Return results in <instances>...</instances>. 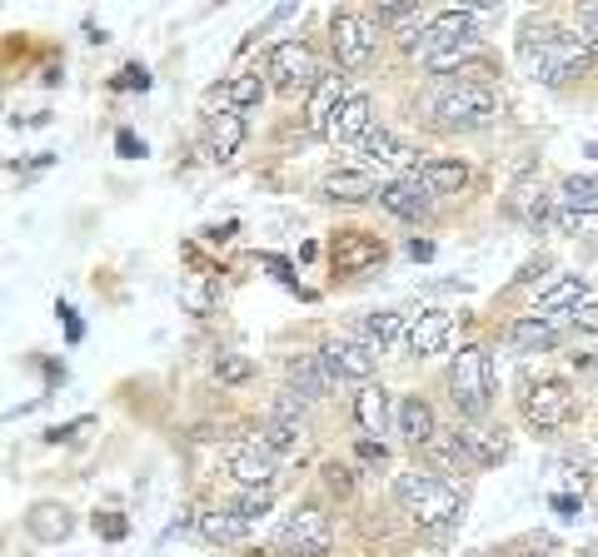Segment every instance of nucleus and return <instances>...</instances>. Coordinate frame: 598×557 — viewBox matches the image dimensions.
Instances as JSON below:
<instances>
[{
	"instance_id": "412c9836",
	"label": "nucleus",
	"mask_w": 598,
	"mask_h": 557,
	"mask_svg": "<svg viewBox=\"0 0 598 557\" xmlns=\"http://www.w3.org/2000/svg\"><path fill=\"white\" fill-rule=\"evenodd\" d=\"M205 139H210V160H235L239 145H245V115L239 110H215Z\"/></svg>"
},
{
	"instance_id": "aec40b11",
	"label": "nucleus",
	"mask_w": 598,
	"mask_h": 557,
	"mask_svg": "<svg viewBox=\"0 0 598 557\" xmlns=\"http://www.w3.org/2000/svg\"><path fill=\"white\" fill-rule=\"evenodd\" d=\"M384 259V245L374 235H359V229H349V235L335 239V269L339 274H359V269H370Z\"/></svg>"
},
{
	"instance_id": "bb28decb",
	"label": "nucleus",
	"mask_w": 598,
	"mask_h": 557,
	"mask_svg": "<svg viewBox=\"0 0 598 557\" xmlns=\"http://www.w3.org/2000/svg\"><path fill=\"white\" fill-rule=\"evenodd\" d=\"M414 174L425 180V190L435 194V200H439V194H464L469 190V170L459 160H425Z\"/></svg>"
},
{
	"instance_id": "6ab92c4d",
	"label": "nucleus",
	"mask_w": 598,
	"mask_h": 557,
	"mask_svg": "<svg viewBox=\"0 0 598 557\" xmlns=\"http://www.w3.org/2000/svg\"><path fill=\"white\" fill-rule=\"evenodd\" d=\"M594 299L588 294V278H578V274H568V278H558L549 294H539V319H558V323H568V314L574 309H584V304Z\"/></svg>"
},
{
	"instance_id": "423d86ee",
	"label": "nucleus",
	"mask_w": 598,
	"mask_h": 557,
	"mask_svg": "<svg viewBox=\"0 0 598 557\" xmlns=\"http://www.w3.org/2000/svg\"><path fill=\"white\" fill-rule=\"evenodd\" d=\"M264 70H270V80L280 90H315L325 80L315 65V50L305 41H280L270 50V60H264Z\"/></svg>"
},
{
	"instance_id": "a19ab883",
	"label": "nucleus",
	"mask_w": 598,
	"mask_h": 557,
	"mask_svg": "<svg viewBox=\"0 0 598 557\" xmlns=\"http://www.w3.org/2000/svg\"><path fill=\"white\" fill-rule=\"evenodd\" d=\"M578 25H584V41L598 50V5H584V11H578Z\"/></svg>"
},
{
	"instance_id": "ea45409f",
	"label": "nucleus",
	"mask_w": 598,
	"mask_h": 557,
	"mask_svg": "<svg viewBox=\"0 0 598 557\" xmlns=\"http://www.w3.org/2000/svg\"><path fill=\"white\" fill-rule=\"evenodd\" d=\"M568 323H574V329H598V299H588L584 309L568 314Z\"/></svg>"
},
{
	"instance_id": "cd10ccee",
	"label": "nucleus",
	"mask_w": 598,
	"mask_h": 557,
	"mask_svg": "<svg viewBox=\"0 0 598 557\" xmlns=\"http://www.w3.org/2000/svg\"><path fill=\"white\" fill-rule=\"evenodd\" d=\"M25 527H31V537H41V543H60V537H70V508L60 503H35L31 513H25Z\"/></svg>"
},
{
	"instance_id": "a878e982",
	"label": "nucleus",
	"mask_w": 598,
	"mask_h": 557,
	"mask_svg": "<svg viewBox=\"0 0 598 557\" xmlns=\"http://www.w3.org/2000/svg\"><path fill=\"white\" fill-rule=\"evenodd\" d=\"M200 537L219 547H235L250 537V523L235 513V508H215V513H200Z\"/></svg>"
},
{
	"instance_id": "f3484780",
	"label": "nucleus",
	"mask_w": 598,
	"mask_h": 557,
	"mask_svg": "<svg viewBox=\"0 0 598 557\" xmlns=\"http://www.w3.org/2000/svg\"><path fill=\"white\" fill-rule=\"evenodd\" d=\"M394 429H399V439L409 443V448H429V443L439 439V429H435V408H429L419 394L404 398V403L394 408Z\"/></svg>"
},
{
	"instance_id": "a18cd8bd",
	"label": "nucleus",
	"mask_w": 598,
	"mask_h": 557,
	"mask_svg": "<svg viewBox=\"0 0 598 557\" xmlns=\"http://www.w3.org/2000/svg\"><path fill=\"white\" fill-rule=\"evenodd\" d=\"M95 533H105V537H125V523H120V518H95Z\"/></svg>"
},
{
	"instance_id": "58836bf2",
	"label": "nucleus",
	"mask_w": 598,
	"mask_h": 557,
	"mask_svg": "<svg viewBox=\"0 0 598 557\" xmlns=\"http://www.w3.org/2000/svg\"><path fill=\"white\" fill-rule=\"evenodd\" d=\"M120 90H150V76H145L140 65H125V70H120V80H115Z\"/></svg>"
},
{
	"instance_id": "9b49d317",
	"label": "nucleus",
	"mask_w": 598,
	"mask_h": 557,
	"mask_svg": "<svg viewBox=\"0 0 598 557\" xmlns=\"http://www.w3.org/2000/svg\"><path fill=\"white\" fill-rule=\"evenodd\" d=\"M380 204L390 209V215H399V219H425L429 209H435V194L425 190L419 174H399V180L380 184Z\"/></svg>"
},
{
	"instance_id": "b1692460",
	"label": "nucleus",
	"mask_w": 598,
	"mask_h": 557,
	"mask_svg": "<svg viewBox=\"0 0 598 557\" xmlns=\"http://www.w3.org/2000/svg\"><path fill=\"white\" fill-rule=\"evenodd\" d=\"M339 105H345V86H339V76H325L315 90H309L305 125L315 129V135H325V129H329V120L339 115Z\"/></svg>"
},
{
	"instance_id": "9d476101",
	"label": "nucleus",
	"mask_w": 598,
	"mask_h": 557,
	"mask_svg": "<svg viewBox=\"0 0 598 557\" xmlns=\"http://www.w3.org/2000/svg\"><path fill=\"white\" fill-rule=\"evenodd\" d=\"M319 359H325L329 378H359V384H370L374 374V349L370 343H359V339H329L325 349H319Z\"/></svg>"
},
{
	"instance_id": "393cba45",
	"label": "nucleus",
	"mask_w": 598,
	"mask_h": 557,
	"mask_svg": "<svg viewBox=\"0 0 598 557\" xmlns=\"http://www.w3.org/2000/svg\"><path fill=\"white\" fill-rule=\"evenodd\" d=\"M509 343L519 354H549L558 343V319H539V314H533V319H519L509 329Z\"/></svg>"
},
{
	"instance_id": "473e14b6",
	"label": "nucleus",
	"mask_w": 598,
	"mask_h": 557,
	"mask_svg": "<svg viewBox=\"0 0 598 557\" xmlns=\"http://www.w3.org/2000/svg\"><path fill=\"white\" fill-rule=\"evenodd\" d=\"M260 95H264L260 76H235L225 86V110H250V105H260Z\"/></svg>"
},
{
	"instance_id": "e433bc0d",
	"label": "nucleus",
	"mask_w": 598,
	"mask_h": 557,
	"mask_svg": "<svg viewBox=\"0 0 598 557\" xmlns=\"http://www.w3.org/2000/svg\"><path fill=\"white\" fill-rule=\"evenodd\" d=\"M374 21H384V25H414L419 21V5H380V15H374Z\"/></svg>"
},
{
	"instance_id": "49530a36",
	"label": "nucleus",
	"mask_w": 598,
	"mask_h": 557,
	"mask_svg": "<svg viewBox=\"0 0 598 557\" xmlns=\"http://www.w3.org/2000/svg\"><path fill=\"white\" fill-rule=\"evenodd\" d=\"M60 314H66V329H70V343H80V333H86V329H80V319H76V314H70V309H66V304H60Z\"/></svg>"
},
{
	"instance_id": "ddd939ff",
	"label": "nucleus",
	"mask_w": 598,
	"mask_h": 557,
	"mask_svg": "<svg viewBox=\"0 0 598 557\" xmlns=\"http://www.w3.org/2000/svg\"><path fill=\"white\" fill-rule=\"evenodd\" d=\"M225 463H229V473H235L245 488H270L274 473H280V463H274V453L264 448V443H235Z\"/></svg>"
},
{
	"instance_id": "dca6fc26",
	"label": "nucleus",
	"mask_w": 598,
	"mask_h": 557,
	"mask_svg": "<svg viewBox=\"0 0 598 557\" xmlns=\"http://www.w3.org/2000/svg\"><path fill=\"white\" fill-rule=\"evenodd\" d=\"M354 423H359L364 433H370L374 443H380V433L394 429L390 388H380V384H359V394H354Z\"/></svg>"
},
{
	"instance_id": "c9c22d12",
	"label": "nucleus",
	"mask_w": 598,
	"mask_h": 557,
	"mask_svg": "<svg viewBox=\"0 0 598 557\" xmlns=\"http://www.w3.org/2000/svg\"><path fill=\"white\" fill-rule=\"evenodd\" d=\"M478 45H459V50H444V55H429L425 70H435V76H444V70H459L464 60H474Z\"/></svg>"
},
{
	"instance_id": "72a5a7b5",
	"label": "nucleus",
	"mask_w": 598,
	"mask_h": 557,
	"mask_svg": "<svg viewBox=\"0 0 598 557\" xmlns=\"http://www.w3.org/2000/svg\"><path fill=\"white\" fill-rule=\"evenodd\" d=\"M250 374H255V364L245 354H219L215 359V378H219V384H245Z\"/></svg>"
},
{
	"instance_id": "f257e3e1",
	"label": "nucleus",
	"mask_w": 598,
	"mask_h": 557,
	"mask_svg": "<svg viewBox=\"0 0 598 557\" xmlns=\"http://www.w3.org/2000/svg\"><path fill=\"white\" fill-rule=\"evenodd\" d=\"M519 55L533 65V76L544 80V86H564V80L584 76L588 65H594V45L574 31H554V25H529L519 41Z\"/></svg>"
},
{
	"instance_id": "c85d7f7f",
	"label": "nucleus",
	"mask_w": 598,
	"mask_h": 557,
	"mask_svg": "<svg viewBox=\"0 0 598 557\" xmlns=\"http://www.w3.org/2000/svg\"><path fill=\"white\" fill-rule=\"evenodd\" d=\"M325 194L339 204H359V200H370V194H380V184H374L364 170H339L325 180Z\"/></svg>"
},
{
	"instance_id": "2eb2a0df",
	"label": "nucleus",
	"mask_w": 598,
	"mask_h": 557,
	"mask_svg": "<svg viewBox=\"0 0 598 557\" xmlns=\"http://www.w3.org/2000/svg\"><path fill=\"white\" fill-rule=\"evenodd\" d=\"M449 329H454V314L449 309H425V314H414L409 319V354L414 359H429V354H439L449 343Z\"/></svg>"
},
{
	"instance_id": "4468645a",
	"label": "nucleus",
	"mask_w": 598,
	"mask_h": 557,
	"mask_svg": "<svg viewBox=\"0 0 598 557\" xmlns=\"http://www.w3.org/2000/svg\"><path fill=\"white\" fill-rule=\"evenodd\" d=\"M300 439H305V418H300V398H280L270 413V423L260 429V443L270 453H290L300 448Z\"/></svg>"
},
{
	"instance_id": "de8ad7c7",
	"label": "nucleus",
	"mask_w": 598,
	"mask_h": 557,
	"mask_svg": "<svg viewBox=\"0 0 598 557\" xmlns=\"http://www.w3.org/2000/svg\"><path fill=\"white\" fill-rule=\"evenodd\" d=\"M409 254L414 259H429V254H435V245H429V239H409Z\"/></svg>"
},
{
	"instance_id": "7ed1b4c3",
	"label": "nucleus",
	"mask_w": 598,
	"mask_h": 557,
	"mask_svg": "<svg viewBox=\"0 0 598 557\" xmlns=\"http://www.w3.org/2000/svg\"><path fill=\"white\" fill-rule=\"evenodd\" d=\"M499 115V90L489 80H459L454 90L435 100V125L439 129H484Z\"/></svg>"
},
{
	"instance_id": "37998d69",
	"label": "nucleus",
	"mask_w": 598,
	"mask_h": 557,
	"mask_svg": "<svg viewBox=\"0 0 598 557\" xmlns=\"http://www.w3.org/2000/svg\"><path fill=\"white\" fill-rule=\"evenodd\" d=\"M359 458H364V463H384V458H390V453H384V443L364 439V443H359Z\"/></svg>"
},
{
	"instance_id": "1a4fd4ad",
	"label": "nucleus",
	"mask_w": 598,
	"mask_h": 557,
	"mask_svg": "<svg viewBox=\"0 0 598 557\" xmlns=\"http://www.w3.org/2000/svg\"><path fill=\"white\" fill-rule=\"evenodd\" d=\"M459 45H478L474 35V15L469 11H444L425 25V41H419V60L429 55H444V50H459Z\"/></svg>"
},
{
	"instance_id": "4c0bfd02",
	"label": "nucleus",
	"mask_w": 598,
	"mask_h": 557,
	"mask_svg": "<svg viewBox=\"0 0 598 557\" xmlns=\"http://www.w3.org/2000/svg\"><path fill=\"white\" fill-rule=\"evenodd\" d=\"M325 482L335 488V493H349V488H354V473H349L345 463H329V468H325Z\"/></svg>"
},
{
	"instance_id": "a211bd4d",
	"label": "nucleus",
	"mask_w": 598,
	"mask_h": 557,
	"mask_svg": "<svg viewBox=\"0 0 598 557\" xmlns=\"http://www.w3.org/2000/svg\"><path fill=\"white\" fill-rule=\"evenodd\" d=\"M290 398H305V403H319V398L335 388V378H329V368H325V359L319 354H300V359H290Z\"/></svg>"
},
{
	"instance_id": "4be33fe9",
	"label": "nucleus",
	"mask_w": 598,
	"mask_h": 557,
	"mask_svg": "<svg viewBox=\"0 0 598 557\" xmlns=\"http://www.w3.org/2000/svg\"><path fill=\"white\" fill-rule=\"evenodd\" d=\"M399 339H409V329H404V314L380 309V314H364V319H359V343H370L374 354L394 349Z\"/></svg>"
},
{
	"instance_id": "2f4dec72",
	"label": "nucleus",
	"mask_w": 598,
	"mask_h": 557,
	"mask_svg": "<svg viewBox=\"0 0 598 557\" xmlns=\"http://www.w3.org/2000/svg\"><path fill=\"white\" fill-rule=\"evenodd\" d=\"M464 439V453H469V468H489V463L504 458V439L489 429H459Z\"/></svg>"
},
{
	"instance_id": "7c9ffc66",
	"label": "nucleus",
	"mask_w": 598,
	"mask_h": 557,
	"mask_svg": "<svg viewBox=\"0 0 598 557\" xmlns=\"http://www.w3.org/2000/svg\"><path fill=\"white\" fill-rule=\"evenodd\" d=\"M359 150H364V160H370V164H409L414 160V150H409V145H399L390 129H370Z\"/></svg>"
},
{
	"instance_id": "79ce46f5",
	"label": "nucleus",
	"mask_w": 598,
	"mask_h": 557,
	"mask_svg": "<svg viewBox=\"0 0 598 557\" xmlns=\"http://www.w3.org/2000/svg\"><path fill=\"white\" fill-rule=\"evenodd\" d=\"M115 150L125 155V160H135V155H145V145L131 135V129H120V135H115Z\"/></svg>"
},
{
	"instance_id": "09e8293b",
	"label": "nucleus",
	"mask_w": 598,
	"mask_h": 557,
	"mask_svg": "<svg viewBox=\"0 0 598 557\" xmlns=\"http://www.w3.org/2000/svg\"><path fill=\"white\" fill-rule=\"evenodd\" d=\"M549 269V259H539V264H523V274H519V284H529V278H539Z\"/></svg>"
},
{
	"instance_id": "f704fd0d",
	"label": "nucleus",
	"mask_w": 598,
	"mask_h": 557,
	"mask_svg": "<svg viewBox=\"0 0 598 557\" xmlns=\"http://www.w3.org/2000/svg\"><path fill=\"white\" fill-rule=\"evenodd\" d=\"M229 508H235V513L239 518H245V523H260V518L264 513H270V493H264V488H250V493H245V498H239V503H229Z\"/></svg>"
},
{
	"instance_id": "c756f323",
	"label": "nucleus",
	"mask_w": 598,
	"mask_h": 557,
	"mask_svg": "<svg viewBox=\"0 0 598 557\" xmlns=\"http://www.w3.org/2000/svg\"><path fill=\"white\" fill-rule=\"evenodd\" d=\"M558 204H564L568 215H598V180L594 174H574V180H564V190H558Z\"/></svg>"
},
{
	"instance_id": "5701e85b",
	"label": "nucleus",
	"mask_w": 598,
	"mask_h": 557,
	"mask_svg": "<svg viewBox=\"0 0 598 557\" xmlns=\"http://www.w3.org/2000/svg\"><path fill=\"white\" fill-rule=\"evenodd\" d=\"M509 215L519 219V225H529V229H539L549 219V194L533 184V174H523V180L509 190Z\"/></svg>"
},
{
	"instance_id": "f03ea898",
	"label": "nucleus",
	"mask_w": 598,
	"mask_h": 557,
	"mask_svg": "<svg viewBox=\"0 0 598 557\" xmlns=\"http://www.w3.org/2000/svg\"><path fill=\"white\" fill-rule=\"evenodd\" d=\"M394 498H399V508L414 518L419 527H444L459 518V488L444 478H435V473H399L394 478Z\"/></svg>"
},
{
	"instance_id": "20e7f679",
	"label": "nucleus",
	"mask_w": 598,
	"mask_h": 557,
	"mask_svg": "<svg viewBox=\"0 0 598 557\" xmlns=\"http://www.w3.org/2000/svg\"><path fill=\"white\" fill-rule=\"evenodd\" d=\"M449 398H454V408L459 413H469V418H478L484 408H489V398H494L489 349H478V343L459 349L454 364H449Z\"/></svg>"
},
{
	"instance_id": "0eeeda50",
	"label": "nucleus",
	"mask_w": 598,
	"mask_h": 557,
	"mask_svg": "<svg viewBox=\"0 0 598 557\" xmlns=\"http://www.w3.org/2000/svg\"><path fill=\"white\" fill-rule=\"evenodd\" d=\"M329 543H335V527L319 508H300L280 523V547L284 553H300V557H325Z\"/></svg>"
},
{
	"instance_id": "c03bdc74",
	"label": "nucleus",
	"mask_w": 598,
	"mask_h": 557,
	"mask_svg": "<svg viewBox=\"0 0 598 557\" xmlns=\"http://www.w3.org/2000/svg\"><path fill=\"white\" fill-rule=\"evenodd\" d=\"M185 304H190L195 314H205V309H210V294L200 289V284H190V289H185Z\"/></svg>"
},
{
	"instance_id": "f8f14e48",
	"label": "nucleus",
	"mask_w": 598,
	"mask_h": 557,
	"mask_svg": "<svg viewBox=\"0 0 598 557\" xmlns=\"http://www.w3.org/2000/svg\"><path fill=\"white\" fill-rule=\"evenodd\" d=\"M374 129V105H370V95H359V90H349L345 95V105H339V115L329 120V129H325V139L329 145H364V135Z\"/></svg>"
},
{
	"instance_id": "6e6552de",
	"label": "nucleus",
	"mask_w": 598,
	"mask_h": 557,
	"mask_svg": "<svg viewBox=\"0 0 598 557\" xmlns=\"http://www.w3.org/2000/svg\"><path fill=\"white\" fill-rule=\"evenodd\" d=\"M568 413H574V394H568V384H558V378L533 384L529 394H523V418H529L533 429H558V423H568Z\"/></svg>"
},
{
	"instance_id": "39448f33",
	"label": "nucleus",
	"mask_w": 598,
	"mask_h": 557,
	"mask_svg": "<svg viewBox=\"0 0 598 557\" xmlns=\"http://www.w3.org/2000/svg\"><path fill=\"white\" fill-rule=\"evenodd\" d=\"M329 35H335V55L345 70H364L374 60V45H380V21L359 11H339L329 21Z\"/></svg>"
}]
</instances>
